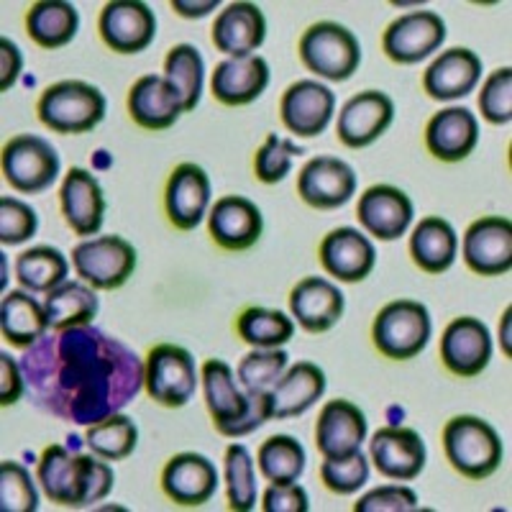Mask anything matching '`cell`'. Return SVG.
<instances>
[{
	"instance_id": "6da1fadb",
	"label": "cell",
	"mask_w": 512,
	"mask_h": 512,
	"mask_svg": "<svg viewBox=\"0 0 512 512\" xmlns=\"http://www.w3.org/2000/svg\"><path fill=\"white\" fill-rule=\"evenodd\" d=\"M18 364L36 408L88 428L121 413L144 387L136 351L93 326L39 338Z\"/></svg>"
},
{
	"instance_id": "b9f144b4",
	"label": "cell",
	"mask_w": 512,
	"mask_h": 512,
	"mask_svg": "<svg viewBox=\"0 0 512 512\" xmlns=\"http://www.w3.org/2000/svg\"><path fill=\"white\" fill-rule=\"evenodd\" d=\"M226 489L228 507L233 512H249L256 507V477L254 461L244 443H231L226 448Z\"/></svg>"
},
{
	"instance_id": "603a6c76",
	"label": "cell",
	"mask_w": 512,
	"mask_h": 512,
	"mask_svg": "<svg viewBox=\"0 0 512 512\" xmlns=\"http://www.w3.org/2000/svg\"><path fill=\"white\" fill-rule=\"evenodd\" d=\"M208 231L221 249L246 251L262 239L264 218L249 198L226 195L216 200L208 216Z\"/></svg>"
},
{
	"instance_id": "cb8c5ba5",
	"label": "cell",
	"mask_w": 512,
	"mask_h": 512,
	"mask_svg": "<svg viewBox=\"0 0 512 512\" xmlns=\"http://www.w3.org/2000/svg\"><path fill=\"white\" fill-rule=\"evenodd\" d=\"M62 216L77 236H95L105 221V195L93 172L72 167L59 190Z\"/></svg>"
},
{
	"instance_id": "d4e9b609",
	"label": "cell",
	"mask_w": 512,
	"mask_h": 512,
	"mask_svg": "<svg viewBox=\"0 0 512 512\" xmlns=\"http://www.w3.org/2000/svg\"><path fill=\"white\" fill-rule=\"evenodd\" d=\"M320 264L341 282H361L372 274L377 251L372 241L356 228H336L320 241Z\"/></svg>"
},
{
	"instance_id": "e575fe53",
	"label": "cell",
	"mask_w": 512,
	"mask_h": 512,
	"mask_svg": "<svg viewBox=\"0 0 512 512\" xmlns=\"http://www.w3.org/2000/svg\"><path fill=\"white\" fill-rule=\"evenodd\" d=\"M80 13L64 0H41L26 13V31L41 49H62L77 36Z\"/></svg>"
},
{
	"instance_id": "1f68e13d",
	"label": "cell",
	"mask_w": 512,
	"mask_h": 512,
	"mask_svg": "<svg viewBox=\"0 0 512 512\" xmlns=\"http://www.w3.org/2000/svg\"><path fill=\"white\" fill-rule=\"evenodd\" d=\"M326 392V374L313 361H297L272 387V420L308 413Z\"/></svg>"
},
{
	"instance_id": "4dcf8cb0",
	"label": "cell",
	"mask_w": 512,
	"mask_h": 512,
	"mask_svg": "<svg viewBox=\"0 0 512 512\" xmlns=\"http://www.w3.org/2000/svg\"><path fill=\"white\" fill-rule=\"evenodd\" d=\"M479 123L469 108H446L425 126V146L441 162H464L477 149Z\"/></svg>"
},
{
	"instance_id": "ffe728a7",
	"label": "cell",
	"mask_w": 512,
	"mask_h": 512,
	"mask_svg": "<svg viewBox=\"0 0 512 512\" xmlns=\"http://www.w3.org/2000/svg\"><path fill=\"white\" fill-rule=\"evenodd\" d=\"M367 438V415L349 400H331L323 405L315 423V446L323 459H344L361 451Z\"/></svg>"
},
{
	"instance_id": "ab89813d",
	"label": "cell",
	"mask_w": 512,
	"mask_h": 512,
	"mask_svg": "<svg viewBox=\"0 0 512 512\" xmlns=\"http://www.w3.org/2000/svg\"><path fill=\"white\" fill-rule=\"evenodd\" d=\"M85 443L98 459L123 461L134 454L136 443H139V428L128 415L116 413L90 425L85 433Z\"/></svg>"
},
{
	"instance_id": "4316f807",
	"label": "cell",
	"mask_w": 512,
	"mask_h": 512,
	"mask_svg": "<svg viewBox=\"0 0 512 512\" xmlns=\"http://www.w3.org/2000/svg\"><path fill=\"white\" fill-rule=\"evenodd\" d=\"M269 85V64L259 54L251 57H228L213 72L210 90L218 103L228 108L254 103Z\"/></svg>"
},
{
	"instance_id": "f1b7e54d",
	"label": "cell",
	"mask_w": 512,
	"mask_h": 512,
	"mask_svg": "<svg viewBox=\"0 0 512 512\" xmlns=\"http://www.w3.org/2000/svg\"><path fill=\"white\" fill-rule=\"evenodd\" d=\"M482 77V59L477 52L464 47H454L441 52L423 75V90L433 100H459L477 88Z\"/></svg>"
},
{
	"instance_id": "5bb4252c",
	"label": "cell",
	"mask_w": 512,
	"mask_h": 512,
	"mask_svg": "<svg viewBox=\"0 0 512 512\" xmlns=\"http://www.w3.org/2000/svg\"><path fill=\"white\" fill-rule=\"evenodd\" d=\"M464 262L479 277H502L512 267V223L505 216L474 221L464 233Z\"/></svg>"
},
{
	"instance_id": "681fc988",
	"label": "cell",
	"mask_w": 512,
	"mask_h": 512,
	"mask_svg": "<svg viewBox=\"0 0 512 512\" xmlns=\"http://www.w3.org/2000/svg\"><path fill=\"white\" fill-rule=\"evenodd\" d=\"M356 512H413L418 510V495L410 487L387 484L372 489L354 505Z\"/></svg>"
},
{
	"instance_id": "ba28073f",
	"label": "cell",
	"mask_w": 512,
	"mask_h": 512,
	"mask_svg": "<svg viewBox=\"0 0 512 512\" xmlns=\"http://www.w3.org/2000/svg\"><path fill=\"white\" fill-rule=\"evenodd\" d=\"M146 395L164 408H185L198 390V369L187 349L159 344L149 349L144 361Z\"/></svg>"
},
{
	"instance_id": "11a10c76",
	"label": "cell",
	"mask_w": 512,
	"mask_h": 512,
	"mask_svg": "<svg viewBox=\"0 0 512 512\" xmlns=\"http://www.w3.org/2000/svg\"><path fill=\"white\" fill-rule=\"evenodd\" d=\"M500 336H502V349H505V356H510V308L505 310V318H502Z\"/></svg>"
},
{
	"instance_id": "f5cc1de1",
	"label": "cell",
	"mask_w": 512,
	"mask_h": 512,
	"mask_svg": "<svg viewBox=\"0 0 512 512\" xmlns=\"http://www.w3.org/2000/svg\"><path fill=\"white\" fill-rule=\"evenodd\" d=\"M0 49H3V85H0V90L6 93V90H11V85L16 82L18 72H21V52H18V47L13 44L11 39H0Z\"/></svg>"
},
{
	"instance_id": "30bf717a",
	"label": "cell",
	"mask_w": 512,
	"mask_h": 512,
	"mask_svg": "<svg viewBox=\"0 0 512 512\" xmlns=\"http://www.w3.org/2000/svg\"><path fill=\"white\" fill-rule=\"evenodd\" d=\"M3 177L13 190L36 195L54 185L59 177V154L47 139L18 134L3 146Z\"/></svg>"
},
{
	"instance_id": "9c48e42d",
	"label": "cell",
	"mask_w": 512,
	"mask_h": 512,
	"mask_svg": "<svg viewBox=\"0 0 512 512\" xmlns=\"http://www.w3.org/2000/svg\"><path fill=\"white\" fill-rule=\"evenodd\" d=\"M72 264L93 290H118L134 277L136 249L123 236H98L75 246Z\"/></svg>"
},
{
	"instance_id": "db71d44e",
	"label": "cell",
	"mask_w": 512,
	"mask_h": 512,
	"mask_svg": "<svg viewBox=\"0 0 512 512\" xmlns=\"http://www.w3.org/2000/svg\"><path fill=\"white\" fill-rule=\"evenodd\" d=\"M218 0H205V3H185V0H172V8H175L180 16L185 18H203L210 11H216Z\"/></svg>"
},
{
	"instance_id": "836d02e7",
	"label": "cell",
	"mask_w": 512,
	"mask_h": 512,
	"mask_svg": "<svg viewBox=\"0 0 512 512\" xmlns=\"http://www.w3.org/2000/svg\"><path fill=\"white\" fill-rule=\"evenodd\" d=\"M459 251L454 226L438 216H428L415 226L410 236V256L423 272L441 274L451 269Z\"/></svg>"
},
{
	"instance_id": "52a82bcc",
	"label": "cell",
	"mask_w": 512,
	"mask_h": 512,
	"mask_svg": "<svg viewBox=\"0 0 512 512\" xmlns=\"http://www.w3.org/2000/svg\"><path fill=\"white\" fill-rule=\"evenodd\" d=\"M297 52L310 72L331 82L349 80L361 64L359 39L346 26L333 21L310 26L300 39Z\"/></svg>"
},
{
	"instance_id": "f35d334b",
	"label": "cell",
	"mask_w": 512,
	"mask_h": 512,
	"mask_svg": "<svg viewBox=\"0 0 512 512\" xmlns=\"http://www.w3.org/2000/svg\"><path fill=\"white\" fill-rule=\"evenodd\" d=\"M236 333L254 349H280L295 333V323L280 310L246 308L236 318Z\"/></svg>"
},
{
	"instance_id": "5b68a950",
	"label": "cell",
	"mask_w": 512,
	"mask_h": 512,
	"mask_svg": "<svg viewBox=\"0 0 512 512\" xmlns=\"http://www.w3.org/2000/svg\"><path fill=\"white\" fill-rule=\"evenodd\" d=\"M105 95L82 80H62L49 85L36 103L39 121L54 134H90L105 118Z\"/></svg>"
},
{
	"instance_id": "277c9868",
	"label": "cell",
	"mask_w": 512,
	"mask_h": 512,
	"mask_svg": "<svg viewBox=\"0 0 512 512\" xmlns=\"http://www.w3.org/2000/svg\"><path fill=\"white\" fill-rule=\"evenodd\" d=\"M443 451L461 477L482 482L500 469L505 448L500 433L477 415H456L443 428Z\"/></svg>"
},
{
	"instance_id": "bcb514c9",
	"label": "cell",
	"mask_w": 512,
	"mask_h": 512,
	"mask_svg": "<svg viewBox=\"0 0 512 512\" xmlns=\"http://www.w3.org/2000/svg\"><path fill=\"white\" fill-rule=\"evenodd\" d=\"M320 479L333 495H354L369 482V461L361 451L344 459H326L320 464Z\"/></svg>"
},
{
	"instance_id": "8fae6325",
	"label": "cell",
	"mask_w": 512,
	"mask_h": 512,
	"mask_svg": "<svg viewBox=\"0 0 512 512\" xmlns=\"http://www.w3.org/2000/svg\"><path fill=\"white\" fill-rule=\"evenodd\" d=\"M446 24L433 11H413L395 18L382 36L384 54L395 64H418L441 49Z\"/></svg>"
},
{
	"instance_id": "7dc6e473",
	"label": "cell",
	"mask_w": 512,
	"mask_h": 512,
	"mask_svg": "<svg viewBox=\"0 0 512 512\" xmlns=\"http://www.w3.org/2000/svg\"><path fill=\"white\" fill-rule=\"evenodd\" d=\"M479 111L484 121L505 126L512 121V70L500 67L484 80L482 93H479Z\"/></svg>"
},
{
	"instance_id": "60d3db41",
	"label": "cell",
	"mask_w": 512,
	"mask_h": 512,
	"mask_svg": "<svg viewBox=\"0 0 512 512\" xmlns=\"http://www.w3.org/2000/svg\"><path fill=\"white\" fill-rule=\"evenodd\" d=\"M203 72L205 64L200 52L192 44H177L169 49L167 59H164V77H167L175 90L180 93L185 113L195 111V105L200 103V93H203Z\"/></svg>"
},
{
	"instance_id": "d590c367",
	"label": "cell",
	"mask_w": 512,
	"mask_h": 512,
	"mask_svg": "<svg viewBox=\"0 0 512 512\" xmlns=\"http://www.w3.org/2000/svg\"><path fill=\"white\" fill-rule=\"evenodd\" d=\"M98 308L100 303L95 290L82 285V282H62L52 292H47V300H44V310H47L52 331L90 326L95 315H98Z\"/></svg>"
},
{
	"instance_id": "3957f363",
	"label": "cell",
	"mask_w": 512,
	"mask_h": 512,
	"mask_svg": "<svg viewBox=\"0 0 512 512\" xmlns=\"http://www.w3.org/2000/svg\"><path fill=\"white\" fill-rule=\"evenodd\" d=\"M203 395L216 431L226 438H241L272 420V392L246 395L236 387L233 369L221 359H208L200 369Z\"/></svg>"
},
{
	"instance_id": "ee69618b",
	"label": "cell",
	"mask_w": 512,
	"mask_h": 512,
	"mask_svg": "<svg viewBox=\"0 0 512 512\" xmlns=\"http://www.w3.org/2000/svg\"><path fill=\"white\" fill-rule=\"evenodd\" d=\"M0 507L3 512H34L39 507V492L29 469L18 461L0 464Z\"/></svg>"
},
{
	"instance_id": "2e32d148",
	"label": "cell",
	"mask_w": 512,
	"mask_h": 512,
	"mask_svg": "<svg viewBox=\"0 0 512 512\" xmlns=\"http://www.w3.org/2000/svg\"><path fill=\"white\" fill-rule=\"evenodd\" d=\"M333 111H336V95L315 80H297L285 90L280 103L282 123L287 131L303 139L323 134L331 123Z\"/></svg>"
},
{
	"instance_id": "ac0fdd59",
	"label": "cell",
	"mask_w": 512,
	"mask_h": 512,
	"mask_svg": "<svg viewBox=\"0 0 512 512\" xmlns=\"http://www.w3.org/2000/svg\"><path fill=\"white\" fill-rule=\"evenodd\" d=\"M415 216L413 200L392 185H374L359 198L356 218L367 233L379 241H395L405 236Z\"/></svg>"
},
{
	"instance_id": "7402d4cb",
	"label": "cell",
	"mask_w": 512,
	"mask_h": 512,
	"mask_svg": "<svg viewBox=\"0 0 512 512\" xmlns=\"http://www.w3.org/2000/svg\"><path fill=\"white\" fill-rule=\"evenodd\" d=\"M185 113L180 93L164 75H144L128 90V116L146 131H167Z\"/></svg>"
},
{
	"instance_id": "7a4b0ae2",
	"label": "cell",
	"mask_w": 512,
	"mask_h": 512,
	"mask_svg": "<svg viewBox=\"0 0 512 512\" xmlns=\"http://www.w3.org/2000/svg\"><path fill=\"white\" fill-rule=\"evenodd\" d=\"M93 456L77 454L64 446L44 448L36 469L44 495L62 507H88L103 502L111 495L116 477L105 459L98 461Z\"/></svg>"
},
{
	"instance_id": "e0dca14e",
	"label": "cell",
	"mask_w": 512,
	"mask_h": 512,
	"mask_svg": "<svg viewBox=\"0 0 512 512\" xmlns=\"http://www.w3.org/2000/svg\"><path fill=\"white\" fill-rule=\"evenodd\" d=\"M356 192L354 169L336 157H315L297 177V195L315 210H336Z\"/></svg>"
},
{
	"instance_id": "d6986e66",
	"label": "cell",
	"mask_w": 512,
	"mask_h": 512,
	"mask_svg": "<svg viewBox=\"0 0 512 512\" xmlns=\"http://www.w3.org/2000/svg\"><path fill=\"white\" fill-rule=\"evenodd\" d=\"M372 461L377 472L395 482H413L425 469V443L413 428L387 425L372 438Z\"/></svg>"
},
{
	"instance_id": "7bdbcfd3",
	"label": "cell",
	"mask_w": 512,
	"mask_h": 512,
	"mask_svg": "<svg viewBox=\"0 0 512 512\" xmlns=\"http://www.w3.org/2000/svg\"><path fill=\"white\" fill-rule=\"evenodd\" d=\"M287 364H290V356L282 349H254L241 359L236 377L246 395H262V392H272L277 379L287 372Z\"/></svg>"
},
{
	"instance_id": "f546056e",
	"label": "cell",
	"mask_w": 512,
	"mask_h": 512,
	"mask_svg": "<svg viewBox=\"0 0 512 512\" xmlns=\"http://www.w3.org/2000/svg\"><path fill=\"white\" fill-rule=\"evenodd\" d=\"M210 39L228 57H251L267 39V21L254 3H231L218 13Z\"/></svg>"
},
{
	"instance_id": "d6a6232c",
	"label": "cell",
	"mask_w": 512,
	"mask_h": 512,
	"mask_svg": "<svg viewBox=\"0 0 512 512\" xmlns=\"http://www.w3.org/2000/svg\"><path fill=\"white\" fill-rule=\"evenodd\" d=\"M0 331L8 344L16 349H29L39 338L47 336L49 318L44 305H39L29 292L11 290L0 303Z\"/></svg>"
},
{
	"instance_id": "4fadbf2b",
	"label": "cell",
	"mask_w": 512,
	"mask_h": 512,
	"mask_svg": "<svg viewBox=\"0 0 512 512\" xmlns=\"http://www.w3.org/2000/svg\"><path fill=\"white\" fill-rule=\"evenodd\" d=\"M489 359L492 338L482 320L464 315L448 323L441 336V361L448 372L461 379H472L487 369Z\"/></svg>"
},
{
	"instance_id": "f6af8a7d",
	"label": "cell",
	"mask_w": 512,
	"mask_h": 512,
	"mask_svg": "<svg viewBox=\"0 0 512 512\" xmlns=\"http://www.w3.org/2000/svg\"><path fill=\"white\" fill-rule=\"evenodd\" d=\"M295 154H303V149L292 144L290 139H280L277 134H269L254 157L256 180H262L264 185H277V182H282L290 175L292 157Z\"/></svg>"
},
{
	"instance_id": "c3c4849f",
	"label": "cell",
	"mask_w": 512,
	"mask_h": 512,
	"mask_svg": "<svg viewBox=\"0 0 512 512\" xmlns=\"http://www.w3.org/2000/svg\"><path fill=\"white\" fill-rule=\"evenodd\" d=\"M39 228V216L31 205L16 198H0V241L3 246H18L29 241Z\"/></svg>"
},
{
	"instance_id": "816d5d0a",
	"label": "cell",
	"mask_w": 512,
	"mask_h": 512,
	"mask_svg": "<svg viewBox=\"0 0 512 512\" xmlns=\"http://www.w3.org/2000/svg\"><path fill=\"white\" fill-rule=\"evenodd\" d=\"M26 390L21 364L8 351L0 354V405H16Z\"/></svg>"
},
{
	"instance_id": "83f0119b",
	"label": "cell",
	"mask_w": 512,
	"mask_h": 512,
	"mask_svg": "<svg viewBox=\"0 0 512 512\" xmlns=\"http://www.w3.org/2000/svg\"><path fill=\"white\" fill-rule=\"evenodd\" d=\"M344 292L323 277H305L290 292V310L308 333H326L344 318Z\"/></svg>"
},
{
	"instance_id": "7c38bea8",
	"label": "cell",
	"mask_w": 512,
	"mask_h": 512,
	"mask_svg": "<svg viewBox=\"0 0 512 512\" xmlns=\"http://www.w3.org/2000/svg\"><path fill=\"white\" fill-rule=\"evenodd\" d=\"M98 29L108 49L118 54H139L157 36V18L141 0H111L100 13Z\"/></svg>"
},
{
	"instance_id": "9a60e30c",
	"label": "cell",
	"mask_w": 512,
	"mask_h": 512,
	"mask_svg": "<svg viewBox=\"0 0 512 512\" xmlns=\"http://www.w3.org/2000/svg\"><path fill=\"white\" fill-rule=\"evenodd\" d=\"M395 121V103L382 90L354 95L338 113V141L349 149L372 146Z\"/></svg>"
},
{
	"instance_id": "8992f818",
	"label": "cell",
	"mask_w": 512,
	"mask_h": 512,
	"mask_svg": "<svg viewBox=\"0 0 512 512\" xmlns=\"http://www.w3.org/2000/svg\"><path fill=\"white\" fill-rule=\"evenodd\" d=\"M433 323L431 313L415 300L387 303L374 318L372 341L379 354L395 361L415 359L428 346Z\"/></svg>"
},
{
	"instance_id": "f907efd6",
	"label": "cell",
	"mask_w": 512,
	"mask_h": 512,
	"mask_svg": "<svg viewBox=\"0 0 512 512\" xmlns=\"http://www.w3.org/2000/svg\"><path fill=\"white\" fill-rule=\"evenodd\" d=\"M264 512H308L310 500L300 484H272L262 497Z\"/></svg>"
},
{
	"instance_id": "484cf974",
	"label": "cell",
	"mask_w": 512,
	"mask_h": 512,
	"mask_svg": "<svg viewBox=\"0 0 512 512\" xmlns=\"http://www.w3.org/2000/svg\"><path fill=\"white\" fill-rule=\"evenodd\" d=\"M210 203V180L205 169L198 164L185 162L175 167L164 192V208L169 223L180 231L198 228L205 218Z\"/></svg>"
},
{
	"instance_id": "74e56055",
	"label": "cell",
	"mask_w": 512,
	"mask_h": 512,
	"mask_svg": "<svg viewBox=\"0 0 512 512\" xmlns=\"http://www.w3.org/2000/svg\"><path fill=\"white\" fill-rule=\"evenodd\" d=\"M259 472L272 484H295L305 472V448L292 436H272L259 446Z\"/></svg>"
},
{
	"instance_id": "44dd1931",
	"label": "cell",
	"mask_w": 512,
	"mask_h": 512,
	"mask_svg": "<svg viewBox=\"0 0 512 512\" xmlns=\"http://www.w3.org/2000/svg\"><path fill=\"white\" fill-rule=\"evenodd\" d=\"M162 489L180 507H203L218 489V469L203 454H177L162 469Z\"/></svg>"
},
{
	"instance_id": "8d00e7d4",
	"label": "cell",
	"mask_w": 512,
	"mask_h": 512,
	"mask_svg": "<svg viewBox=\"0 0 512 512\" xmlns=\"http://www.w3.org/2000/svg\"><path fill=\"white\" fill-rule=\"evenodd\" d=\"M70 264L64 254L52 246H34L16 259V280L29 292H52L67 282Z\"/></svg>"
}]
</instances>
